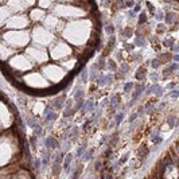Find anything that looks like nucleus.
Wrapping results in <instances>:
<instances>
[{
	"label": "nucleus",
	"instance_id": "nucleus-16",
	"mask_svg": "<svg viewBox=\"0 0 179 179\" xmlns=\"http://www.w3.org/2000/svg\"><path fill=\"white\" fill-rule=\"evenodd\" d=\"M63 104H65V97H58L55 98L54 101H53V106H54L55 109H62L63 108Z\"/></svg>",
	"mask_w": 179,
	"mask_h": 179
},
{
	"label": "nucleus",
	"instance_id": "nucleus-21",
	"mask_svg": "<svg viewBox=\"0 0 179 179\" xmlns=\"http://www.w3.org/2000/svg\"><path fill=\"white\" fill-rule=\"evenodd\" d=\"M128 71H129V65L125 63V62L121 63V65H120V74H119V77H124Z\"/></svg>",
	"mask_w": 179,
	"mask_h": 179
},
{
	"label": "nucleus",
	"instance_id": "nucleus-32",
	"mask_svg": "<svg viewBox=\"0 0 179 179\" xmlns=\"http://www.w3.org/2000/svg\"><path fill=\"white\" fill-rule=\"evenodd\" d=\"M151 66L152 69H155V70H157V69L162 66V63H160L159 58H154V59H151Z\"/></svg>",
	"mask_w": 179,
	"mask_h": 179
},
{
	"label": "nucleus",
	"instance_id": "nucleus-34",
	"mask_svg": "<svg viewBox=\"0 0 179 179\" xmlns=\"http://www.w3.org/2000/svg\"><path fill=\"white\" fill-rule=\"evenodd\" d=\"M133 86H135L133 82H125V85H124V93L125 94H127V93H131V90L133 89Z\"/></svg>",
	"mask_w": 179,
	"mask_h": 179
},
{
	"label": "nucleus",
	"instance_id": "nucleus-49",
	"mask_svg": "<svg viewBox=\"0 0 179 179\" xmlns=\"http://www.w3.org/2000/svg\"><path fill=\"white\" fill-rule=\"evenodd\" d=\"M90 124H92V121H85L84 125H82V129H84L85 132H88V131L90 129Z\"/></svg>",
	"mask_w": 179,
	"mask_h": 179
},
{
	"label": "nucleus",
	"instance_id": "nucleus-31",
	"mask_svg": "<svg viewBox=\"0 0 179 179\" xmlns=\"http://www.w3.org/2000/svg\"><path fill=\"white\" fill-rule=\"evenodd\" d=\"M92 155H93V151L90 149V151H85L84 152V155L81 156V159H82V162H89L90 159H92Z\"/></svg>",
	"mask_w": 179,
	"mask_h": 179
},
{
	"label": "nucleus",
	"instance_id": "nucleus-10",
	"mask_svg": "<svg viewBox=\"0 0 179 179\" xmlns=\"http://www.w3.org/2000/svg\"><path fill=\"white\" fill-rule=\"evenodd\" d=\"M152 143H154V146H160L163 143V137L159 135V131L157 129H155L154 133H152Z\"/></svg>",
	"mask_w": 179,
	"mask_h": 179
},
{
	"label": "nucleus",
	"instance_id": "nucleus-53",
	"mask_svg": "<svg viewBox=\"0 0 179 179\" xmlns=\"http://www.w3.org/2000/svg\"><path fill=\"white\" fill-rule=\"evenodd\" d=\"M132 8H133V12H135V14H136V12H140V10H141L140 4H136V3H135V6H133Z\"/></svg>",
	"mask_w": 179,
	"mask_h": 179
},
{
	"label": "nucleus",
	"instance_id": "nucleus-37",
	"mask_svg": "<svg viewBox=\"0 0 179 179\" xmlns=\"http://www.w3.org/2000/svg\"><path fill=\"white\" fill-rule=\"evenodd\" d=\"M154 16H155V19L156 20H163L164 19V12L162 11V10H159V11H155V14H154Z\"/></svg>",
	"mask_w": 179,
	"mask_h": 179
},
{
	"label": "nucleus",
	"instance_id": "nucleus-56",
	"mask_svg": "<svg viewBox=\"0 0 179 179\" xmlns=\"http://www.w3.org/2000/svg\"><path fill=\"white\" fill-rule=\"evenodd\" d=\"M108 136H102V139H101V141H100V144H102V143H106L108 141Z\"/></svg>",
	"mask_w": 179,
	"mask_h": 179
},
{
	"label": "nucleus",
	"instance_id": "nucleus-47",
	"mask_svg": "<svg viewBox=\"0 0 179 179\" xmlns=\"http://www.w3.org/2000/svg\"><path fill=\"white\" fill-rule=\"evenodd\" d=\"M133 61H135V62H141V61H143V55H141V53H137V54L133 55Z\"/></svg>",
	"mask_w": 179,
	"mask_h": 179
},
{
	"label": "nucleus",
	"instance_id": "nucleus-1",
	"mask_svg": "<svg viewBox=\"0 0 179 179\" xmlns=\"http://www.w3.org/2000/svg\"><path fill=\"white\" fill-rule=\"evenodd\" d=\"M164 20H166V26L176 27V25H178V15H176V12L168 11L167 14H164Z\"/></svg>",
	"mask_w": 179,
	"mask_h": 179
},
{
	"label": "nucleus",
	"instance_id": "nucleus-23",
	"mask_svg": "<svg viewBox=\"0 0 179 179\" xmlns=\"http://www.w3.org/2000/svg\"><path fill=\"white\" fill-rule=\"evenodd\" d=\"M123 119H124V113H123V112H120V113H116V114H114V120H113L114 127H119V125L121 124Z\"/></svg>",
	"mask_w": 179,
	"mask_h": 179
},
{
	"label": "nucleus",
	"instance_id": "nucleus-52",
	"mask_svg": "<svg viewBox=\"0 0 179 179\" xmlns=\"http://www.w3.org/2000/svg\"><path fill=\"white\" fill-rule=\"evenodd\" d=\"M94 167H96V170H97V171H100V170H102V162H101V160H98V162H96V166H94Z\"/></svg>",
	"mask_w": 179,
	"mask_h": 179
},
{
	"label": "nucleus",
	"instance_id": "nucleus-42",
	"mask_svg": "<svg viewBox=\"0 0 179 179\" xmlns=\"http://www.w3.org/2000/svg\"><path fill=\"white\" fill-rule=\"evenodd\" d=\"M129 155H131L129 152H125V154H124V155H123V156H121V159L119 160V163H120V164H124V163L127 162L128 159H129Z\"/></svg>",
	"mask_w": 179,
	"mask_h": 179
},
{
	"label": "nucleus",
	"instance_id": "nucleus-48",
	"mask_svg": "<svg viewBox=\"0 0 179 179\" xmlns=\"http://www.w3.org/2000/svg\"><path fill=\"white\" fill-rule=\"evenodd\" d=\"M136 113H137V116H139V117L144 116V114H146V112H144V106H139L137 111H136Z\"/></svg>",
	"mask_w": 179,
	"mask_h": 179
},
{
	"label": "nucleus",
	"instance_id": "nucleus-7",
	"mask_svg": "<svg viewBox=\"0 0 179 179\" xmlns=\"http://www.w3.org/2000/svg\"><path fill=\"white\" fill-rule=\"evenodd\" d=\"M148 155H149V148L147 146H141V147H139V149H137V156H139V159L141 160V162H144V160L148 157Z\"/></svg>",
	"mask_w": 179,
	"mask_h": 179
},
{
	"label": "nucleus",
	"instance_id": "nucleus-18",
	"mask_svg": "<svg viewBox=\"0 0 179 179\" xmlns=\"http://www.w3.org/2000/svg\"><path fill=\"white\" fill-rule=\"evenodd\" d=\"M146 38L144 36H136V39L133 41V46H136V47H144L146 46Z\"/></svg>",
	"mask_w": 179,
	"mask_h": 179
},
{
	"label": "nucleus",
	"instance_id": "nucleus-35",
	"mask_svg": "<svg viewBox=\"0 0 179 179\" xmlns=\"http://www.w3.org/2000/svg\"><path fill=\"white\" fill-rule=\"evenodd\" d=\"M26 121H27V125H28V127H30V128H34L36 124H38V121H36V120L34 119V117H31V116H28Z\"/></svg>",
	"mask_w": 179,
	"mask_h": 179
},
{
	"label": "nucleus",
	"instance_id": "nucleus-25",
	"mask_svg": "<svg viewBox=\"0 0 179 179\" xmlns=\"http://www.w3.org/2000/svg\"><path fill=\"white\" fill-rule=\"evenodd\" d=\"M120 33H121V35L124 36L125 39H128V38H131V36H132L133 31H132V28H131V27H125V30H121Z\"/></svg>",
	"mask_w": 179,
	"mask_h": 179
},
{
	"label": "nucleus",
	"instance_id": "nucleus-4",
	"mask_svg": "<svg viewBox=\"0 0 179 179\" xmlns=\"http://www.w3.org/2000/svg\"><path fill=\"white\" fill-rule=\"evenodd\" d=\"M58 114L55 113L54 111H53L50 106H46V109H45V123H53L54 120H57Z\"/></svg>",
	"mask_w": 179,
	"mask_h": 179
},
{
	"label": "nucleus",
	"instance_id": "nucleus-44",
	"mask_svg": "<svg viewBox=\"0 0 179 179\" xmlns=\"http://www.w3.org/2000/svg\"><path fill=\"white\" fill-rule=\"evenodd\" d=\"M73 104H74V100H71V98H68V100H65V108H73Z\"/></svg>",
	"mask_w": 179,
	"mask_h": 179
},
{
	"label": "nucleus",
	"instance_id": "nucleus-14",
	"mask_svg": "<svg viewBox=\"0 0 179 179\" xmlns=\"http://www.w3.org/2000/svg\"><path fill=\"white\" fill-rule=\"evenodd\" d=\"M171 53H160L159 55H157V58H159L160 63H167V62H171Z\"/></svg>",
	"mask_w": 179,
	"mask_h": 179
},
{
	"label": "nucleus",
	"instance_id": "nucleus-26",
	"mask_svg": "<svg viewBox=\"0 0 179 179\" xmlns=\"http://www.w3.org/2000/svg\"><path fill=\"white\" fill-rule=\"evenodd\" d=\"M88 77H89V74H88V70H86V69H85V68H82L81 73H79V78H81L82 84H86V81H88Z\"/></svg>",
	"mask_w": 179,
	"mask_h": 179
},
{
	"label": "nucleus",
	"instance_id": "nucleus-59",
	"mask_svg": "<svg viewBox=\"0 0 179 179\" xmlns=\"http://www.w3.org/2000/svg\"><path fill=\"white\" fill-rule=\"evenodd\" d=\"M167 89H174V88H175V84H170V85H167Z\"/></svg>",
	"mask_w": 179,
	"mask_h": 179
},
{
	"label": "nucleus",
	"instance_id": "nucleus-41",
	"mask_svg": "<svg viewBox=\"0 0 179 179\" xmlns=\"http://www.w3.org/2000/svg\"><path fill=\"white\" fill-rule=\"evenodd\" d=\"M168 97H171L172 100H176V98L179 97V92L176 89H172L170 93H168Z\"/></svg>",
	"mask_w": 179,
	"mask_h": 179
},
{
	"label": "nucleus",
	"instance_id": "nucleus-13",
	"mask_svg": "<svg viewBox=\"0 0 179 179\" xmlns=\"http://www.w3.org/2000/svg\"><path fill=\"white\" fill-rule=\"evenodd\" d=\"M151 88H152L151 94H155L156 97H159V98L163 96V88H160L157 84H152V85H151Z\"/></svg>",
	"mask_w": 179,
	"mask_h": 179
},
{
	"label": "nucleus",
	"instance_id": "nucleus-11",
	"mask_svg": "<svg viewBox=\"0 0 179 179\" xmlns=\"http://www.w3.org/2000/svg\"><path fill=\"white\" fill-rule=\"evenodd\" d=\"M125 6L124 3H123V0H116V1H112V10H113V12H119L121 11V10H124Z\"/></svg>",
	"mask_w": 179,
	"mask_h": 179
},
{
	"label": "nucleus",
	"instance_id": "nucleus-51",
	"mask_svg": "<svg viewBox=\"0 0 179 179\" xmlns=\"http://www.w3.org/2000/svg\"><path fill=\"white\" fill-rule=\"evenodd\" d=\"M149 78H151L154 82H157V79H159V76H157L156 73H151V74H149Z\"/></svg>",
	"mask_w": 179,
	"mask_h": 179
},
{
	"label": "nucleus",
	"instance_id": "nucleus-3",
	"mask_svg": "<svg viewBox=\"0 0 179 179\" xmlns=\"http://www.w3.org/2000/svg\"><path fill=\"white\" fill-rule=\"evenodd\" d=\"M98 86H106L111 82H113V76L112 74H101L100 77H97Z\"/></svg>",
	"mask_w": 179,
	"mask_h": 179
},
{
	"label": "nucleus",
	"instance_id": "nucleus-36",
	"mask_svg": "<svg viewBox=\"0 0 179 179\" xmlns=\"http://www.w3.org/2000/svg\"><path fill=\"white\" fill-rule=\"evenodd\" d=\"M172 74H174V73H172V70H171V69L167 66V68H164V70H163L162 77H163V78H168V77H171Z\"/></svg>",
	"mask_w": 179,
	"mask_h": 179
},
{
	"label": "nucleus",
	"instance_id": "nucleus-28",
	"mask_svg": "<svg viewBox=\"0 0 179 179\" xmlns=\"http://www.w3.org/2000/svg\"><path fill=\"white\" fill-rule=\"evenodd\" d=\"M106 68H108L112 73H116L117 71V63L111 59V61H108V63H106Z\"/></svg>",
	"mask_w": 179,
	"mask_h": 179
},
{
	"label": "nucleus",
	"instance_id": "nucleus-33",
	"mask_svg": "<svg viewBox=\"0 0 179 179\" xmlns=\"http://www.w3.org/2000/svg\"><path fill=\"white\" fill-rule=\"evenodd\" d=\"M147 19H148V18H147V14H146V12H141V14L139 15L137 23L141 26V25H144V23H147Z\"/></svg>",
	"mask_w": 179,
	"mask_h": 179
},
{
	"label": "nucleus",
	"instance_id": "nucleus-15",
	"mask_svg": "<svg viewBox=\"0 0 179 179\" xmlns=\"http://www.w3.org/2000/svg\"><path fill=\"white\" fill-rule=\"evenodd\" d=\"M89 73V77L92 81H96L98 77V68H97V63H94V65L90 68V71H88Z\"/></svg>",
	"mask_w": 179,
	"mask_h": 179
},
{
	"label": "nucleus",
	"instance_id": "nucleus-55",
	"mask_svg": "<svg viewBox=\"0 0 179 179\" xmlns=\"http://www.w3.org/2000/svg\"><path fill=\"white\" fill-rule=\"evenodd\" d=\"M112 1H113V0H102V3H104V6H109V4H112Z\"/></svg>",
	"mask_w": 179,
	"mask_h": 179
},
{
	"label": "nucleus",
	"instance_id": "nucleus-45",
	"mask_svg": "<svg viewBox=\"0 0 179 179\" xmlns=\"http://www.w3.org/2000/svg\"><path fill=\"white\" fill-rule=\"evenodd\" d=\"M146 4H147V7H148V11L151 12V15H154L156 10H155V7H154V6H152V3H151V1H147Z\"/></svg>",
	"mask_w": 179,
	"mask_h": 179
},
{
	"label": "nucleus",
	"instance_id": "nucleus-57",
	"mask_svg": "<svg viewBox=\"0 0 179 179\" xmlns=\"http://www.w3.org/2000/svg\"><path fill=\"white\" fill-rule=\"evenodd\" d=\"M128 16H129V19H132V18L135 16V12H133V11H128Z\"/></svg>",
	"mask_w": 179,
	"mask_h": 179
},
{
	"label": "nucleus",
	"instance_id": "nucleus-22",
	"mask_svg": "<svg viewBox=\"0 0 179 179\" xmlns=\"http://www.w3.org/2000/svg\"><path fill=\"white\" fill-rule=\"evenodd\" d=\"M167 124L170 128H174L176 125V114H168L167 117Z\"/></svg>",
	"mask_w": 179,
	"mask_h": 179
},
{
	"label": "nucleus",
	"instance_id": "nucleus-54",
	"mask_svg": "<svg viewBox=\"0 0 179 179\" xmlns=\"http://www.w3.org/2000/svg\"><path fill=\"white\" fill-rule=\"evenodd\" d=\"M34 167H35V170H39V167H41V160L36 159L35 162H34Z\"/></svg>",
	"mask_w": 179,
	"mask_h": 179
},
{
	"label": "nucleus",
	"instance_id": "nucleus-46",
	"mask_svg": "<svg viewBox=\"0 0 179 179\" xmlns=\"http://www.w3.org/2000/svg\"><path fill=\"white\" fill-rule=\"evenodd\" d=\"M166 106H167V102H160L159 106H155V111H156V112H162L163 109H166Z\"/></svg>",
	"mask_w": 179,
	"mask_h": 179
},
{
	"label": "nucleus",
	"instance_id": "nucleus-5",
	"mask_svg": "<svg viewBox=\"0 0 179 179\" xmlns=\"http://www.w3.org/2000/svg\"><path fill=\"white\" fill-rule=\"evenodd\" d=\"M45 146L47 149H55L59 147V141L54 137V136H49V137L45 140Z\"/></svg>",
	"mask_w": 179,
	"mask_h": 179
},
{
	"label": "nucleus",
	"instance_id": "nucleus-12",
	"mask_svg": "<svg viewBox=\"0 0 179 179\" xmlns=\"http://www.w3.org/2000/svg\"><path fill=\"white\" fill-rule=\"evenodd\" d=\"M120 101H121L120 96H119V94H114V96H112L111 100H109L108 102H109V105H111V108H114V109H116L117 106L120 105Z\"/></svg>",
	"mask_w": 179,
	"mask_h": 179
},
{
	"label": "nucleus",
	"instance_id": "nucleus-27",
	"mask_svg": "<svg viewBox=\"0 0 179 179\" xmlns=\"http://www.w3.org/2000/svg\"><path fill=\"white\" fill-rule=\"evenodd\" d=\"M62 160H63V154L62 152H55L54 155H53V162H55V163H62Z\"/></svg>",
	"mask_w": 179,
	"mask_h": 179
},
{
	"label": "nucleus",
	"instance_id": "nucleus-60",
	"mask_svg": "<svg viewBox=\"0 0 179 179\" xmlns=\"http://www.w3.org/2000/svg\"><path fill=\"white\" fill-rule=\"evenodd\" d=\"M137 1H139V3H140V1H141V0H137Z\"/></svg>",
	"mask_w": 179,
	"mask_h": 179
},
{
	"label": "nucleus",
	"instance_id": "nucleus-17",
	"mask_svg": "<svg viewBox=\"0 0 179 179\" xmlns=\"http://www.w3.org/2000/svg\"><path fill=\"white\" fill-rule=\"evenodd\" d=\"M84 94H85L84 90H82L81 88H77L76 92H74L73 100H74V101H81V100H84Z\"/></svg>",
	"mask_w": 179,
	"mask_h": 179
},
{
	"label": "nucleus",
	"instance_id": "nucleus-50",
	"mask_svg": "<svg viewBox=\"0 0 179 179\" xmlns=\"http://www.w3.org/2000/svg\"><path fill=\"white\" fill-rule=\"evenodd\" d=\"M137 113H136V112H132V113H131V116H129V123H132V121H135V120H137Z\"/></svg>",
	"mask_w": 179,
	"mask_h": 179
},
{
	"label": "nucleus",
	"instance_id": "nucleus-38",
	"mask_svg": "<svg viewBox=\"0 0 179 179\" xmlns=\"http://www.w3.org/2000/svg\"><path fill=\"white\" fill-rule=\"evenodd\" d=\"M166 27H167L166 25H163V23H159V25H157V27H156V34H164L166 30H167Z\"/></svg>",
	"mask_w": 179,
	"mask_h": 179
},
{
	"label": "nucleus",
	"instance_id": "nucleus-24",
	"mask_svg": "<svg viewBox=\"0 0 179 179\" xmlns=\"http://www.w3.org/2000/svg\"><path fill=\"white\" fill-rule=\"evenodd\" d=\"M97 68H98V70H104V69H106V62H105V57H104V55H101V57L98 58Z\"/></svg>",
	"mask_w": 179,
	"mask_h": 179
},
{
	"label": "nucleus",
	"instance_id": "nucleus-40",
	"mask_svg": "<svg viewBox=\"0 0 179 179\" xmlns=\"http://www.w3.org/2000/svg\"><path fill=\"white\" fill-rule=\"evenodd\" d=\"M123 3H124L125 8H132L135 6V0H123Z\"/></svg>",
	"mask_w": 179,
	"mask_h": 179
},
{
	"label": "nucleus",
	"instance_id": "nucleus-58",
	"mask_svg": "<svg viewBox=\"0 0 179 179\" xmlns=\"http://www.w3.org/2000/svg\"><path fill=\"white\" fill-rule=\"evenodd\" d=\"M124 47L125 49H128V50H131V49H133V45H125L124 43Z\"/></svg>",
	"mask_w": 179,
	"mask_h": 179
},
{
	"label": "nucleus",
	"instance_id": "nucleus-39",
	"mask_svg": "<svg viewBox=\"0 0 179 179\" xmlns=\"http://www.w3.org/2000/svg\"><path fill=\"white\" fill-rule=\"evenodd\" d=\"M74 113H76V112H74L73 108H65V111H63V116L65 117H70V116H73Z\"/></svg>",
	"mask_w": 179,
	"mask_h": 179
},
{
	"label": "nucleus",
	"instance_id": "nucleus-43",
	"mask_svg": "<svg viewBox=\"0 0 179 179\" xmlns=\"http://www.w3.org/2000/svg\"><path fill=\"white\" fill-rule=\"evenodd\" d=\"M114 28H116V27H114L113 25H106V33H108L109 35H113V34H114Z\"/></svg>",
	"mask_w": 179,
	"mask_h": 179
},
{
	"label": "nucleus",
	"instance_id": "nucleus-20",
	"mask_svg": "<svg viewBox=\"0 0 179 179\" xmlns=\"http://www.w3.org/2000/svg\"><path fill=\"white\" fill-rule=\"evenodd\" d=\"M144 112H146V114H152L155 112V104L147 102L146 105H144Z\"/></svg>",
	"mask_w": 179,
	"mask_h": 179
},
{
	"label": "nucleus",
	"instance_id": "nucleus-9",
	"mask_svg": "<svg viewBox=\"0 0 179 179\" xmlns=\"http://www.w3.org/2000/svg\"><path fill=\"white\" fill-rule=\"evenodd\" d=\"M135 77H136V79H139V81H143V79L147 77V69L144 68V66H140V68L137 69V71H136Z\"/></svg>",
	"mask_w": 179,
	"mask_h": 179
},
{
	"label": "nucleus",
	"instance_id": "nucleus-8",
	"mask_svg": "<svg viewBox=\"0 0 179 179\" xmlns=\"http://www.w3.org/2000/svg\"><path fill=\"white\" fill-rule=\"evenodd\" d=\"M73 155L71 154H68L65 156V159L62 160V163H63V168H65V171L66 172H69L70 171V167H71V162H73Z\"/></svg>",
	"mask_w": 179,
	"mask_h": 179
},
{
	"label": "nucleus",
	"instance_id": "nucleus-30",
	"mask_svg": "<svg viewBox=\"0 0 179 179\" xmlns=\"http://www.w3.org/2000/svg\"><path fill=\"white\" fill-rule=\"evenodd\" d=\"M86 151V144H82L81 147H78V148H77V152H76V157H81L82 155H84V152Z\"/></svg>",
	"mask_w": 179,
	"mask_h": 179
},
{
	"label": "nucleus",
	"instance_id": "nucleus-19",
	"mask_svg": "<svg viewBox=\"0 0 179 179\" xmlns=\"http://www.w3.org/2000/svg\"><path fill=\"white\" fill-rule=\"evenodd\" d=\"M61 168H62V166H61V163H55V162H53V168H51V172H53V175H59L61 174Z\"/></svg>",
	"mask_w": 179,
	"mask_h": 179
},
{
	"label": "nucleus",
	"instance_id": "nucleus-29",
	"mask_svg": "<svg viewBox=\"0 0 179 179\" xmlns=\"http://www.w3.org/2000/svg\"><path fill=\"white\" fill-rule=\"evenodd\" d=\"M174 43H175V39L174 38H166L164 41H163V46L167 47V49H171V47L174 46Z\"/></svg>",
	"mask_w": 179,
	"mask_h": 179
},
{
	"label": "nucleus",
	"instance_id": "nucleus-2",
	"mask_svg": "<svg viewBox=\"0 0 179 179\" xmlns=\"http://www.w3.org/2000/svg\"><path fill=\"white\" fill-rule=\"evenodd\" d=\"M94 108H96V105H94L93 98H89L86 102H82L81 113H92V112H94Z\"/></svg>",
	"mask_w": 179,
	"mask_h": 179
},
{
	"label": "nucleus",
	"instance_id": "nucleus-6",
	"mask_svg": "<svg viewBox=\"0 0 179 179\" xmlns=\"http://www.w3.org/2000/svg\"><path fill=\"white\" fill-rule=\"evenodd\" d=\"M146 85L144 84H137L133 86V94H132V98H135V100H139L140 98V96L144 93V90H146Z\"/></svg>",
	"mask_w": 179,
	"mask_h": 179
}]
</instances>
